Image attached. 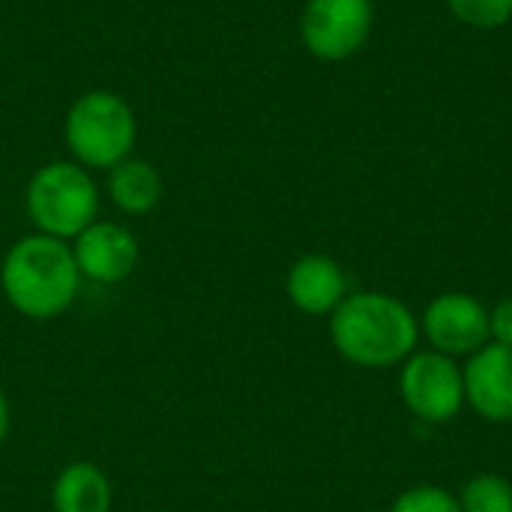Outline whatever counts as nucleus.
<instances>
[{
  "mask_svg": "<svg viewBox=\"0 0 512 512\" xmlns=\"http://www.w3.org/2000/svg\"><path fill=\"white\" fill-rule=\"evenodd\" d=\"M81 273L72 243L27 234L15 240L0 261V291L6 303L27 321H54L78 297Z\"/></svg>",
  "mask_w": 512,
  "mask_h": 512,
  "instance_id": "1",
  "label": "nucleus"
},
{
  "mask_svg": "<svg viewBox=\"0 0 512 512\" xmlns=\"http://www.w3.org/2000/svg\"><path fill=\"white\" fill-rule=\"evenodd\" d=\"M330 339L348 363L390 369L414 354L420 324L402 300L381 291H357L330 315Z\"/></svg>",
  "mask_w": 512,
  "mask_h": 512,
  "instance_id": "2",
  "label": "nucleus"
},
{
  "mask_svg": "<svg viewBox=\"0 0 512 512\" xmlns=\"http://www.w3.org/2000/svg\"><path fill=\"white\" fill-rule=\"evenodd\" d=\"M138 135L135 114L129 102L111 90L81 93L63 120V141L72 162L87 171H111L132 156Z\"/></svg>",
  "mask_w": 512,
  "mask_h": 512,
  "instance_id": "3",
  "label": "nucleus"
},
{
  "mask_svg": "<svg viewBox=\"0 0 512 512\" xmlns=\"http://www.w3.org/2000/svg\"><path fill=\"white\" fill-rule=\"evenodd\" d=\"M24 207L39 234L69 243L96 222L99 189L84 165L72 159H57L42 165L30 177L24 189Z\"/></svg>",
  "mask_w": 512,
  "mask_h": 512,
  "instance_id": "4",
  "label": "nucleus"
},
{
  "mask_svg": "<svg viewBox=\"0 0 512 512\" xmlns=\"http://www.w3.org/2000/svg\"><path fill=\"white\" fill-rule=\"evenodd\" d=\"M372 21V0H306L300 15V39L309 54L336 63L366 45Z\"/></svg>",
  "mask_w": 512,
  "mask_h": 512,
  "instance_id": "5",
  "label": "nucleus"
},
{
  "mask_svg": "<svg viewBox=\"0 0 512 512\" xmlns=\"http://www.w3.org/2000/svg\"><path fill=\"white\" fill-rule=\"evenodd\" d=\"M402 399L423 423H447L465 405L462 366L441 351H420L405 360L399 378Z\"/></svg>",
  "mask_w": 512,
  "mask_h": 512,
  "instance_id": "6",
  "label": "nucleus"
},
{
  "mask_svg": "<svg viewBox=\"0 0 512 512\" xmlns=\"http://www.w3.org/2000/svg\"><path fill=\"white\" fill-rule=\"evenodd\" d=\"M423 333L432 351L447 357L474 354L489 345V309L471 294H441L423 312Z\"/></svg>",
  "mask_w": 512,
  "mask_h": 512,
  "instance_id": "7",
  "label": "nucleus"
},
{
  "mask_svg": "<svg viewBox=\"0 0 512 512\" xmlns=\"http://www.w3.org/2000/svg\"><path fill=\"white\" fill-rule=\"evenodd\" d=\"M72 255L81 279L96 285H120L135 273L141 246L126 225L96 219L72 240Z\"/></svg>",
  "mask_w": 512,
  "mask_h": 512,
  "instance_id": "8",
  "label": "nucleus"
},
{
  "mask_svg": "<svg viewBox=\"0 0 512 512\" xmlns=\"http://www.w3.org/2000/svg\"><path fill=\"white\" fill-rule=\"evenodd\" d=\"M465 375V402L492 423H512V348L498 342L471 354Z\"/></svg>",
  "mask_w": 512,
  "mask_h": 512,
  "instance_id": "9",
  "label": "nucleus"
},
{
  "mask_svg": "<svg viewBox=\"0 0 512 512\" xmlns=\"http://www.w3.org/2000/svg\"><path fill=\"white\" fill-rule=\"evenodd\" d=\"M285 291L300 312L333 315L336 306L348 297V279L330 255H303L291 264Z\"/></svg>",
  "mask_w": 512,
  "mask_h": 512,
  "instance_id": "10",
  "label": "nucleus"
},
{
  "mask_svg": "<svg viewBox=\"0 0 512 512\" xmlns=\"http://www.w3.org/2000/svg\"><path fill=\"white\" fill-rule=\"evenodd\" d=\"M114 489L108 474L93 462H69L54 486H51V507L54 512H111Z\"/></svg>",
  "mask_w": 512,
  "mask_h": 512,
  "instance_id": "11",
  "label": "nucleus"
},
{
  "mask_svg": "<svg viewBox=\"0 0 512 512\" xmlns=\"http://www.w3.org/2000/svg\"><path fill=\"white\" fill-rule=\"evenodd\" d=\"M162 174L147 159H123L108 171V198L126 216H147L162 201Z\"/></svg>",
  "mask_w": 512,
  "mask_h": 512,
  "instance_id": "12",
  "label": "nucleus"
},
{
  "mask_svg": "<svg viewBox=\"0 0 512 512\" xmlns=\"http://www.w3.org/2000/svg\"><path fill=\"white\" fill-rule=\"evenodd\" d=\"M462 512H512V483L501 474H480L459 495Z\"/></svg>",
  "mask_w": 512,
  "mask_h": 512,
  "instance_id": "13",
  "label": "nucleus"
},
{
  "mask_svg": "<svg viewBox=\"0 0 512 512\" xmlns=\"http://www.w3.org/2000/svg\"><path fill=\"white\" fill-rule=\"evenodd\" d=\"M450 12L477 30H498L512 18V0H447Z\"/></svg>",
  "mask_w": 512,
  "mask_h": 512,
  "instance_id": "14",
  "label": "nucleus"
},
{
  "mask_svg": "<svg viewBox=\"0 0 512 512\" xmlns=\"http://www.w3.org/2000/svg\"><path fill=\"white\" fill-rule=\"evenodd\" d=\"M390 512H462V507L456 495L438 486H414L393 501Z\"/></svg>",
  "mask_w": 512,
  "mask_h": 512,
  "instance_id": "15",
  "label": "nucleus"
},
{
  "mask_svg": "<svg viewBox=\"0 0 512 512\" xmlns=\"http://www.w3.org/2000/svg\"><path fill=\"white\" fill-rule=\"evenodd\" d=\"M489 333L498 345L512 348V297L501 300L492 312H489Z\"/></svg>",
  "mask_w": 512,
  "mask_h": 512,
  "instance_id": "16",
  "label": "nucleus"
},
{
  "mask_svg": "<svg viewBox=\"0 0 512 512\" xmlns=\"http://www.w3.org/2000/svg\"><path fill=\"white\" fill-rule=\"evenodd\" d=\"M9 426H12V408H9L6 393L0 390V450H3V444L9 438Z\"/></svg>",
  "mask_w": 512,
  "mask_h": 512,
  "instance_id": "17",
  "label": "nucleus"
}]
</instances>
